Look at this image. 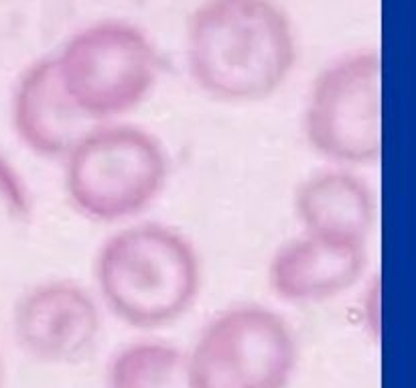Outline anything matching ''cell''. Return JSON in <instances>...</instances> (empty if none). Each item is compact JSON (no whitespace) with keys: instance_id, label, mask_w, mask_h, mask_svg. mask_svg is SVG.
<instances>
[{"instance_id":"13","label":"cell","mask_w":416,"mask_h":388,"mask_svg":"<svg viewBox=\"0 0 416 388\" xmlns=\"http://www.w3.org/2000/svg\"><path fill=\"white\" fill-rule=\"evenodd\" d=\"M6 387V372H4V362H2V356H0V388Z\"/></svg>"},{"instance_id":"2","label":"cell","mask_w":416,"mask_h":388,"mask_svg":"<svg viewBox=\"0 0 416 388\" xmlns=\"http://www.w3.org/2000/svg\"><path fill=\"white\" fill-rule=\"evenodd\" d=\"M100 303L122 324L159 329L195 305L203 269L197 248L177 228L129 222L102 242L94 260Z\"/></svg>"},{"instance_id":"12","label":"cell","mask_w":416,"mask_h":388,"mask_svg":"<svg viewBox=\"0 0 416 388\" xmlns=\"http://www.w3.org/2000/svg\"><path fill=\"white\" fill-rule=\"evenodd\" d=\"M0 197L8 204L15 213H27V192L20 185V179L0 157Z\"/></svg>"},{"instance_id":"1","label":"cell","mask_w":416,"mask_h":388,"mask_svg":"<svg viewBox=\"0 0 416 388\" xmlns=\"http://www.w3.org/2000/svg\"><path fill=\"white\" fill-rule=\"evenodd\" d=\"M297 33L276 0H203L189 16L185 61L193 83L218 102L274 96L295 71Z\"/></svg>"},{"instance_id":"8","label":"cell","mask_w":416,"mask_h":388,"mask_svg":"<svg viewBox=\"0 0 416 388\" xmlns=\"http://www.w3.org/2000/svg\"><path fill=\"white\" fill-rule=\"evenodd\" d=\"M11 124L16 139L35 157L64 161L96 127L65 90L53 55L27 65L11 94Z\"/></svg>"},{"instance_id":"9","label":"cell","mask_w":416,"mask_h":388,"mask_svg":"<svg viewBox=\"0 0 416 388\" xmlns=\"http://www.w3.org/2000/svg\"><path fill=\"white\" fill-rule=\"evenodd\" d=\"M364 266V244L301 232L268 262V285L290 305H313L345 293Z\"/></svg>"},{"instance_id":"5","label":"cell","mask_w":416,"mask_h":388,"mask_svg":"<svg viewBox=\"0 0 416 388\" xmlns=\"http://www.w3.org/2000/svg\"><path fill=\"white\" fill-rule=\"evenodd\" d=\"M187 354L195 388H288L299 343L280 313L240 303L209 319Z\"/></svg>"},{"instance_id":"3","label":"cell","mask_w":416,"mask_h":388,"mask_svg":"<svg viewBox=\"0 0 416 388\" xmlns=\"http://www.w3.org/2000/svg\"><path fill=\"white\" fill-rule=\"evenodd\" d=\"M61 165L71 208L97 224L134 222L169 181L162 143L150 130L124 120L97 122Z\"/></svg>"},{"instance_id":"11","label":"cell","mask_w":416,"mask_h":388,"mask_svg":"<svg viewBox=\"0 0 416 388\" xmlns=\"http://www.w3.org/2000/svg\"><path fill=\"white\" fill-rule=\"evenodd\" d=\"M108 388H195L189 354L169 341H132L114 354Z\"/></svg>"},{"instance_id":"4","label":"cell","mask_w":416,"mask_h":388,"mask_svg":"<svg viewBox=\"0 0 416 388\" xmlns=\"http://www.w3.org/2000/svg\"><path fill=\"white\" fill-rule=\"evenodd\" d=\"M53 59L65 90L94 122L122 120L134 112L160 78L159 53L150 37L120 18L76 31Z\"/></svg>"},{"instance_id":"6","label":"cell","mask_w":416,"mask_h":388,"mask_svg":"<svg viewBox=\"0 0 416 388\" xmlns=\"http://www.w3.org/2000/svg\"><path fill=\"white\" fill-rule=\"evenodd\" d=\"M378 64L347 55L327 64L311 83L303 110V134L313 153L333 165H357L380 146Z\"/></svg>"},{"instance_id":"10","label":"cell","mask_w":416,"mask_h":388,"mask_svg":"<svg viewBox=\"0 0 416 388\" xmlns=\"http://www.w3.org/2000/svg\"><path fill=\"white\" fill-rule=\"evenodd\" d=\"M301 232L364 244L372 222V201L359 179L341 165L304 177L292 197Z\"/></svg>"},{"instance_id":"7","label":"cell","mask_w":416,"mask_h":388,"mask_svg":"<svg viewBox=\"0 0 416 388\" xmlns=\"http://www.w3.org/2000/svg\"><path fill=\"white\" fill-rule=\"evenodd\" d=\"M100 299L81 283L49 278L20 295L13 309L18 348L43 364H76L102 334Z\"/></svg>"}]
</instances>
